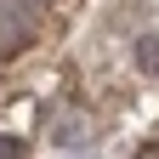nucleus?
Instances as JSON below:
<instances>
[{"label":"nucleus","instance_id":"obj_4","mask_svg":"<svg viewBox=\"0 0 159 159\" xmlns=\"http://www.w3.org/2000/svg\"><path fill=\"white\" fill-rule=\"evenodd\" d=\"M17 6H23V11H46L51 0H17Z\"/></svg>","mask_w":159,"mask_h":159},{"label":"nucleus","instance_id":"obj_1","mask_svg":"<svg viewBox=\"0 0 159 159\" xmlns=\"http://www.w3.org/2000/svg\"><path fill=\"white\" fill-rule=\"evenodd\" d=\"M34 40V11H23L17 0H0V57H17Z\"/></svg>","mask_w":159,"mask_h":159},{"label":"nucleus","instance_id":"obj_3","mask_svg":"<svg viewBox=\"0 0 159 159\" xmlns=\"http://www.w3.org/2000/svg\"><path fill=\"white\" fill-rule=\"evenodd\" d=\"M23 153H29V148L17 142V136H0V159H23Z\"/></svg>","mask_w":159,"mask_h":159},{"label":"nucleus","instance_id":"obj_2","mask_svg":"<svg viewBox=\"0 0 159 159\" xmlns=\"http://www.w3.org/2000/svg\"><path fill=\"white\" fill-rule=\"evenodd\" d=\"M136 68H142V74H159V40H153V34L136 40Z\"/></svg>","mask_w":159,"mask_h":159}]
</instances>
